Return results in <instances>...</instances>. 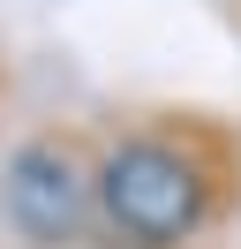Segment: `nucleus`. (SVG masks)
Segmentation results:
<instances>
[{"label": "nucleus", "mask_w": 241, "mask_h": 249, "mask_svg": "<svg viewBox=\"0 0 241 249\" xmlns=\"http://www.w3.org/2000/svg\"><path fill=\"white\" fill-rule=\"evenodd\" d=\"M98 242L113 249H196L241 212V128L219 113L158 106L90 128Z\"/></svg>", "instance_id": "nucleus-1"}, {"label": "nucleus", "mask_w": 241, "mask_h": 249, "mask_svg": "<svg viewBox=\"0 0 241 249\" xmlns=\"http://www.w3.org/2000/svg\"><path fill=\"white\" fill-rule=\"evenodd\" d=\"M0 227L23 249H83L98 242V166H90V128L45 121L15 136L0 159Z\"/></svg>", "instance_id": "nucleus-2"}]
</instances>
